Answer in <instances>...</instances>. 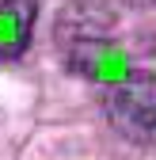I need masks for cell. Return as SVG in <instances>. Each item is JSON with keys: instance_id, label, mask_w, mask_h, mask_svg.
Wrapping results in <instances>:
<instances>
[{"instance_id": "4", "label": "cell", "mask_w": 156, "mask_h": 160, "mask_svg": "<svg viewBox=\"0 0 156 160\" xmlns=\"http://www.w3.org/2000/svg\"><path fill=\"white\" fill-rule=\"evenodd\" d=\"M38 19V0H0V61L27 50Z\"/></svg>"}, {"instance_id": "3", "label": "cell", "mask_w": 156, "mask_h": 160, "mask_svg": "<svg viewBox=\"0 0 156 160\" xmlns=\"http://www.w3.org/2000/svg\"><path fill=\"white\" fill-rule=\"evenodd\" d=\"M114 27H118V4L114 0H69L57 12L53 38L65 50L72 42H84V38H110Z\"/></svg>"}, {"instance_id": "5", "label": "cell", "mask_w": 156, "mask_h": 160, "mask_svg": "<svg viewBox=\"0 0 156 160\" xmlns=\"http://www.w3.org/2000/svg\"><path fill=\"white\" fill-rule=\"evenodd\" d=\"M137 8H156V0H133Z\"/></svg>"}, {"instance_id": "2", "label": "cell", "mask_w": 156, "mask_h": 160, "mask_svg": "<svg viewBox=\"0 0 156 160\" xmlns=\"http://www.w3.org/2000/svg\"><path fill=\"white\" fill-rule=\"evenodd\" d=\"M65 61L76 76L91 80V84H103L114 88L133 72V57L122 42L114 38H84V42H72L65 46Z\"/></svg>"}, {"instance_id": "1", "label": "cell", "mask_w": 156, "mask_h": 160, "mask_svg": "<svg viewBox=\"0 0 156 160\" xmlns=\"http://www.w3.org/2000/svg\"><path fill=\"white\" fill-rule=\"evenodd\" d=\"M107 118L129 141H149L156 133V72L133 69L122 84L107 88Z\"/></svg>"}]
</instances>
